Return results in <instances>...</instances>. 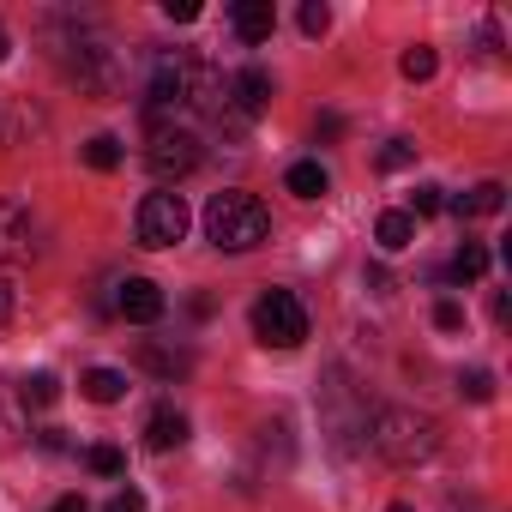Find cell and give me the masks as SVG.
Returning a JSON list of instances; mask_svg holds the SVG:
<instances>
[{
	"mask_svg": "<svg viewBox=\"0 0 512 512\" xmlns=\"http://www.w3.org/2000/svg\"><path fill=\"white\" fill-rule=\"evenodd\" d=\"M266 235H272V211L253 193H241V187L211 193V205H205V241L217 253H253Z\"/></svg>",
	"mask_w": 512,
	"mask_h": 512,
	"instance_id": "cell-1",
	"label": "cell"
},
{
	"mask_svg": "<svg viewBox=\"0 0 512 512\" xmlns=\"http://www.w3.org/2000/svg\"><path fill=\"white\" fill-rule=\"evenodd\" d=\"M374 452L386 458V464H428L434 452H440V422L434 416H422V410H404V404H386L380 416H374Z\"/></svg>",
	"mask_w": 512,
	"mask_h": 512,
	"instance_id": "cell-2",
	"label": "cell"
},
{
	"mask_svg": "<svg viewBox=\"0 0 512 512\" xmlns=\"http://www.w3.org/2000/svg\"><path fill=\"white\" fill-rule=\"evenodd\" d=\"M67 79H73L79 91H91V97L115 103V97L127 91V61H121V49H115L109 37L79 31V37H73V49H67Z\"/></svg>",
	"mask_w": 512,
	"mask_h": 512,
	"instance_id": "cell-3",
	"label": "cell"
},
{
	"mask_svg": "<svg viewBox=\"0 0 512 512\" xmlns=\"http://www.w3.org/2000/svg\"><path fill=\"white\" fill-rule=\"evenodd\" d=\"M253 338H260L266 350H296L308 344V308L296 290H266L260 302H253Z\"/></svg>",
	"mask_w": 512,
	"mask_h": 512,
	"instance_id": "cell-4",
	"label": "cell"
},
{
	"mask_svg": "<svg viewBox=\"0 0 512 512\" xmlns=\"http://www.w3.org/2000/svg\"><path fill=\"white\" fill-rule=\"evenodd\" d=\"M145 163L163 175V181H181L205 163V145L187 121H151V145H145Z\"/></svg>",
	"mask_w": 512,
	"mask_h": 512,
	"instance_id": "cell-5",
	"label": "cell"
},
{
	"mask_svg": "<svg viewBox=\"0 0 512 512\" xmlns=\"http://www.w3.org/2000/svg\"><path fill=\"white\" fill-rule=\"evenodd\" d=\"M133 235H139V247H175L181 235H187V199L181 193H145V205H139V217H133Z\"/></svg>",
	"mask_w": 512,
	"mask_h": 512,
	"instance_id": "cell-6",
	"label": "cell"
},
{
	"mask_svg": "<svg viewBox=\"0 0 512 512\" xmlns=\"http://www.w3.org/2000/svg\"><path fill=\"white\" fill-rule=\"evenodd\" d=\"M266 109H272V73L266 67H241V73L223 79V115L217 121L247 127V121H260Z\"/></svg>",
	"mask_w": 512,
	"mask_h": 512,
	"instance_id": "cell-7",
	"label": "cell"
},
{
	"mask_svg": "<svg viewBox=\"0 0 512 512\" xmlns=\"http://www.w3.org/2000/svg\"><path fill=\"white\" fill-rule=\"evenodd\" d=\"M163 290L151 284V278H127L121 290H115V314L121 320H133V326H151V320H163Z\"/></svg>",
	"mask_w": 512,
	"mask_h": 512,
	"instance_id": "cell-8",
	"label": "cell"
},
{
	"mask_svg": "<svg viewBox=\"0 0 512 512\" xmlns=\"http://www.w3.org/2000/svg\"><path fill=\"white\" fill-rule=\"evenodd\" d=\"M31 253V211L13 205V199H0V266H13Z\"/></svg>",
	"mask_w": 512,
	"mask_h": 512,
	"instance_id": "cell-9",
	"label": "cell"
},
{
	"mask_svg": "<svg viewBox=\"0 0 512 512\" xmlns=\"http://www.w3.org/2000/svg\"><path fill=\"white\" fill-rule=\"evenodd\" d=\"M229 25H235L241 43H266V37L278 31V7H272V0H235V7H229Z\"/></svg>",
	"mask_w": 512,
	"mask_h": 512,
	"instance_id": "cell-10",
	"label": "cell"
},
{
	"mask_svg": "<svg viewBox=\"0 0 512 512\" xmlns=\"http://www.w3.org/2000/svg\"><path fill=\"white\" fill-rule=\"evenodd\" d=\"M145 446H151V452H175V446H187V416L169 410V404H157L151 422H145Z\"/></svg>",
	"mask_w": 512,
	"mask_h": 512,
	"instance_id": "cell-11",
	"label": "cell"
},
{
	"mask_svg": "<svg viewBox=\"0 0 512 512\" xmlns=\"http://www.w3.org/2000/svg\"><path fill=\"white\" fill-rule=\"evenodd\" d=\"M284 187H290L296 199H320V193L332 187V175L320 169V157H302V163H290V175H284Z\"/></svg>",
	"mask_w": 512,
	"mask_h": 512,
	"instance_id": "cell-12",
	"label": "cell"
},
{
	"mask_svg": "<svg viewBox=\"0 0 512 512\" xmlns=\"http://www.w3.org/2000/svg\"><path fill=\"white\" fill-rule=\"evenodd\" d=\"M374 241H380L386 253H404V247L416 241V217H410V211H380V223H374Z\"/></svg>",
	"mask_w": 512,
	"mask_h": 512,
	"instance_id": "cell-13",
	"label": "cell"
},
{
	"mask_svg": "<svg viewBox=\"0 0 512 512\" xmlns=\"http://www.w3.org/2000/svg\"><path fill=\"white\" fill-rule=\"evenodd\" d=\"M139 362H145L157 380H181V374L193 368V356H187V350H169V344H139Z\"/></svg>",
	"mask_w": 512,
	"mask_h": 512,
	"instance_id": "cell-14",
	"label": "cell"
},
{
	"mask_svg": "<svg viewBox=\"0 0 512 512\" xmlns=\"http://www.w3.org/2000/svg\"><path fill=\"white\" fill-rule=\"evenodd\" d=\"M446 278H452V284H476V278H488V247H482V241H464V247L452 253Z\"/></svg>",
	"mask_w": 512,
	"mask_h": 512,
	"instance_id": "cell-15",
	"label": "cell"
},
{
	"mask_svg": "<svg viewBox=\"0 0 512 512\" xmlns=\"http://www.w3.org/2000/svg\"><path fill=\"white\" fill-rule=\"evenodd\" d=\"M500 205H506V187H500V181H482V187H470L464 199H452L458 217H494Z\"/></svg>",
	"mask_w": 512,
	"mask_h": 512,
	"instance_id": "cell-16",
	"label": "cell"
},
{
	"mask_svg": "<svg viewBox=\"0 0 512 512\" xmlns=\"http://www.w3.org/2000/svg\"><path fill=\"white\" fill-rule=\"evenodd\" d=\"M79 392H85L91 404H121V398H127V374H115V368H91V374L79 380Z\"/></svg>",
	"mask_w": 512,
	"mask_h": 512,
	"instance_id": "cell-17",
	"label": "cell"
},
{
	"mask_svg": "<svg viewBox=\"0 0 512 512\" xmlns=\"http://www.w3.org/2000/svg\"><path fill=\"white\" fill-rule=\"evenodd\" d=\"M434 67H440V55H434L428 43L404 49V61H398V73H404V79H416V85H422V79H434Z\"/></svg>",
	"mask_w": 512,
	"mask_h": 512,
	"instance_id": "cell-18",
	"label": "cell"
},
{
	"mask_svg": "<svg viewBox=\"0 0 512 512\" xmlns=\"http://www.w3.org/2000/svg\"><path fill=\"white\" fill-rule=\"evenodd\" d=\"M85 163H91V169H115V163H121V139H115V133H97V139L85 145Z\"/></svg>",
	"mask_w": 512,
	"mask_h": 512,
	"instance_id": "cell-19",
	"label": "cell"
},
{
	"mask_svg": "<svg viewBox=\"0 0 512 512\" xmlns=\"http://www.w3.org/2000/svg\"><path fill=\"white\" fill-rule=\"evenodd\" d=\"M55 398H61V380H55V374H31V380H25V404H37V410H49Z\"/></svg>",
	"mask_w": 512,
	"mask_h": 512,
	"instance_id": "cell-20",
	"label": "cell"
},
{
	"mask_svg": "<svg viewBox=\"0 0 512 512\" xmlns=\"http://www.w3.org/2000/svg\"><path fill=\"white\" fill-rule=\"evenodd\" d=\"M85 464H91L97 476H121V470H127V452H121V446H91Z\"/></svg>",
	"mask_w": 512,
	"mask_h": 512,
	"instance_id": "cell-21",
	"label": "cell"
},
{
	"mask_svg": "<svg viewBox=\"0 0 512 512\" xmlns=\"http://www.w3.org/2000/svg\"><path fill=\"white\" fill-rule=\"evenodd\" d=\"M25 434V416H19V404L7 398V386H0V446H13Z\"/></svg>",
	"mask_w": 512,
	"mask_h": 512,
	"instance_id": "cell-22",
	"label": "cell"
},
{
	"mask_svg": "<svg viewBox=\"0 0 512 512\" xmlns=\"http://www.w3.org/2000/svg\"><path fill=\"white\" fill-rule=\"evenodd\" d=\"M410 163H416V145H410V139H386L380 169H386V175H398V169H410Z\"/></svg>",
	"mask_w": 512,
	"mask_h": 512,
	"instance_id": "cell-23",
	"label": "cell"
},
{
	"mask_svg": "<svg viewBox=\"0 0 512 512\" xmlns=\"http://www.w3.org/2000/svg\"><path fill=\"white\" fill-rule=\"evenodd\" d=\"M458 392H464L470 404H488V398H494V374H488V368H470V374L458 380Z\"/></svg>",
	"mask_w": 512,
	"mask_h": 512,
	"instance_id": "cell-24",
	"label": "cell"
},
{
	"mask_svg": "<svg viewBox=\"0 0 512 512\" xmlns=\"http://www.w3.org/2000/svg\"><path fill=\"white\" fill-rule=\"evenodd\" d=\"M302 31L308 37H326L332 31V7H326V0H308V7H302Z\"/></svg>",
	"mask_w": 512,
	"mask_h": 512,
	"instance_id": "cell-25",
	"label": "cell"
},
{
	"mask_svg": "<svg viewBox=\"0 0 512 512\" xmlns=\"http://www.w3.org/2000/svg\"><path fill=\"white\" fill-rule=\"evenodd\" d=\"M434 211H446V193L440 187H416L410 193V217H434Z\"/></svg>",
	"mask_w": 512,
	"mask_h": 512,
	"instance_id": "cell-26",
	"label": "cell"
},
{
	"mask_svg": "<svg viewBox=\"0 0 512 512\" xmlns=\"http://www.w3.org/2000/svg\"><path fill=\"white\" fill-rule=\"evenodd\" d=\"M434 326H440V332H464V308H458L452 296H446V302H434Z\"/></svg>",
	"mask_w": 512,
	"mask_h": 512,
	"instance_id": "cell-27",
	"label": "cell"
},
{
	"mask_svg": "<svg viewBox=\"0 0 512 512\" xmlns=\"http://www.w3.org/2000/svg\"><path fill=\"white\" fill-rule=\"evenodd\" d=\"M163 19H175V25H193V19H199V0H163Z\"/></svg>",
	"mask_w": 512,
	"mask_h": 512,
	"instance_id": "cell-28",
	"label": "cell"
},
{
	"mask_svg": "<svg viewBox=\"0 0 512 512\" xmlns=\"http://www.w3.org/2000/svg\"><path fill=\"white\" fill-rule=\"evenodd\" d=\"M103 512H145V494H139V488H121V494H115Z\"/></svg>",
	"mask_w": 512,
	"mask_h": 512,
	"instance_id": "cell-29",
	"label": "cell"
},
{
	"mask_svg": "<svg viewBox=\"0 0 512 512\" xmlns=\"http://www.w3.org/2000/svg\"><path fill=\"white\" fill-rule=\"evenodd\" d=\"M13 302H19V284L0 278V320H13Z\"/></svg>",
	"mask_w": 512,
	"mask_h": 512,
	"instance_id": "cell-30",
	"label": "cell"
},
{
	"mask_svg": "<svg viewBox=\"0 0 512 512\" xmlns=\"http://www.w3.org/2000/svg\"><path fill=\"white\" fill-rule=\"evenodd\" d=\"M344 133V115H320V139H338Z\"/></svg>",
	"mask_w": 512,
	"mask_h": 512,
	"instance_id": "cell-31",
	"label": "cell"
},
{
	"mask_svg": "<svg viewBox=\"0 0 512 512\" xmlns=\"http://www.w3.org/2000/svg\"><path fill=\"white\" fill-rule=\"evenodd\" d=\"M43 452H67V434L61 428H43Z\"/></svg>",
	"mask_w": 512,
	"mask_h": 512,
	"instance_id": "cell-32",
	"label": "cell"
},
{
	"mask_svg": "<svg viewBox=\"0 0 512 512\" xmlns=\"http://www.w3.org/2000/svg\"><path fill=\"white\" fill-rule=\"evenodd\" d=\"M49 512H91V506H85V500H79V494H61V500H55V506H49Z\"/></svg>",
	"mask_w": 512,
	"mask_h": 512,
	"instance_id": "cell-33",
	"label": "cell"
},
{
	"mask_svg": "<svg viewBox=\"0 0 512 512\" xmlns=\"http://www.w3.org/2000/svg\"><path fill=\"white\" fill-rule=\"evenodd\" d=\"M7 49H13V37H7V31H0V61H7Z\"/></svg>",
	"mask_w": 512,
	"mask_h": 512,
	"instance_id": "cell-34",
	"label": "cell"
},
{
	"mask_svg": "<svg viewBox=\"0 0 512 512\" xmlns=\"http://www.w3.org/2000/svg\"><path fill=\"white\" fill-rule=\"evenodd\" d=\"M386 512H410V506H404V500H398V506H386Z\"/></svg>",
	"mask_w": 512,
	"mask_h": 512,
	"instance_id": "cell-35",
	"label": "cell"
}]
</instances>
